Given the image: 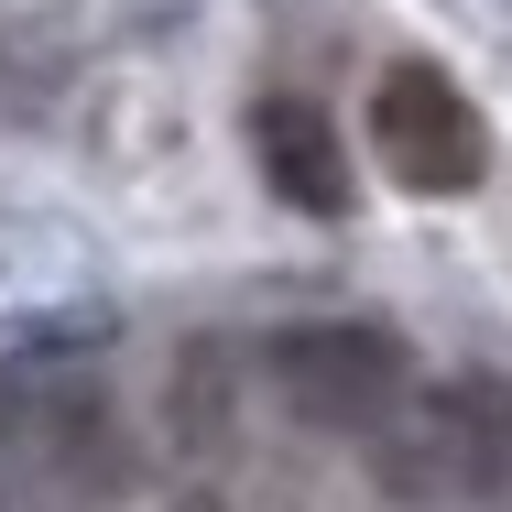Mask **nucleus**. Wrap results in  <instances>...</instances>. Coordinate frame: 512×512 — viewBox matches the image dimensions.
<instances>
[{
	"label": "nucleus",
	"instance_id": "20e7f679",
	"mask_svg": "<svg viewBox=\"0 0 512 512\" xmlns=\"http://www.w3.org/2000/svg\"><path fill=\"white\" fill-rule=\"evenodd\" d=\"M371 153H382V175L414 186V197H458V186H480V109L458 99L436 66H393L382 88H371Z\"/></svg>",
	"mask_w": 512,
	"mask_h": 512
},
{
	"label": "nucleus",
	"instance_id": "39448f33",
	"mask_svg": "<svg viewBox=\"0 0 512 512\" xmlns=\"http://www.w3.org/2000/svg\"><path fill=\"white\" fill-rule=\"evenodd\" d=\"M251 153H262L273 197H295L306 218H338L349 207V153H338V131H327L316 99H262L251 109Z\"/></svg>",
	"mask_w": 512,
	"mask_h": 512
},
{
	"label": "nucleus",
	"instance_id": "f257e3e1",
	"mask_svg": "<svg viewBox=\"0 0 512 512\" xmlns=\"http://www.w3.org/2000/svg\"><path fill=\"white\" fill-rule=\"evenodd\" d=\"M120 480V414L66 360L0 371V512H88Z\"/></svg>",
	"mask_w": 512,
	"mask_h": 512
},
{
	"label": "nucleus",
	"instance_id": "f03ea898",
	"mask_svg": "<svg viewBox=\"0 0 512 512\" xmlns=\"http://www.w3.org/2000/svg\"><path fill=\"white\" fill-rule=\"evenodd\" d=\"M371 480L404 512H469L512 491V382H414V404L371 436Z\"/></svg>",
	"mask_w": 512,
	"mask_h": 512
},
{
	"label": "nucleus",
	"instance_id": "7ed1b4c3",
	"mask_svg": "<svg viewBox=\"0 0 512 512\" xmlns=\"http://www.w3.org/2000/svg\"><path fill=\"white\" fill-rule=\"evenodd\" d=\"M273 393H284L295 425L371 447L414 404V349L393 327H371V316H316V327H284L273 338Z\"/></svg>",
	"mask_w": 512,
	"mask_h": 512
}]
</instances>
